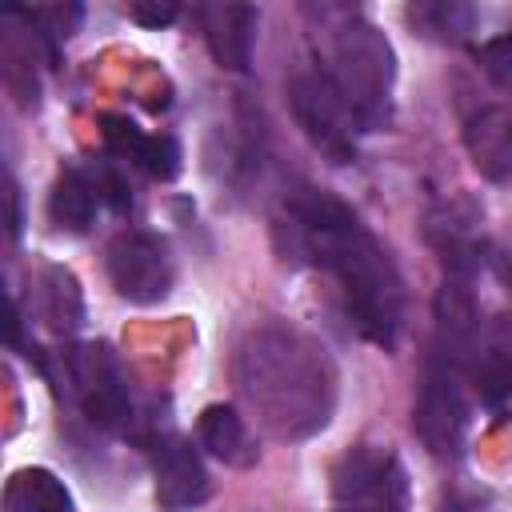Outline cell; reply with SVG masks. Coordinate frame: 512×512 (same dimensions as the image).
I'll return each instance as SVG.
<instances>
[{
  "label": "cell",
  "mask_w": 512,
  "mask_h": 512,
  "mask_svg": "<svg viewBox=\"0 0 512 512\" xmlns=\"http://www.w3.org/2000/svg\"><path fill=\"white\" fill-rule=\"evenodd\" d=\"M292 248L320 264L344 296L348 320L364 340L392 352L404 324V280L376 232L332 192L300 184L284 200Z\"/></svg>",
  "instance_id": "obj_1"
},
{
  "label": "cell",
  "mask_w": 512,
  "mask_h": 512,
  "mask_svg": "<svg viewBox=\"0 0 512 512\" xmlns=\"http://www.w3.org/2000/svg\"><path fill=\"white\" fill-rule=\"evenodd\" d=\"M236 384L252 420L276 440H308L336 412V364L328 348L292 324H260L236 352Z\"/></svg>",
  "instance_id": "obj_2"
},
{
  "label": "cell",
  "mask_w": 512,
  "mask_h": 512,
  "mask_svg": "<svg viewBox=\"0 0 512 512\" xmlns=\"http://www.w3.org/2000/svg\"><path fill=\"white\" fill-rule=\"evenodd\" d=\"M344 104L352 108L360 132H380L392 124V84H396V52L388 36L360 20L344 16L328 40V68Z\"/></svg>",
  "instance_id": "obj_3"
},
{
  "label": "cell",
  "mask_w": 512,
  "mask_h": 512,
  "mask_svg": "<svg viewBox=\"0 0 512 512\" xmlns=\"http://www.w3.org/2000/svg\"><path fill=\"white\" fill-rule=\"evenodd\" d=\"M288 100H292V116L300 124V132L308 136V144L328 156L332 164H352L356 160V116L344 104L340 88L332 84V76L324 68H304L292 76L288 84Z\"/></svg>",
  "instance_id": "obj_4"
},
{
  "label": "cell",
  "mask_w": 512,
  "mask_h": 512,
  "mask_svg": "<svg viewBox=\"0 0 512 512\" xmlns=\"http://www.w3.org/2000/svg\"><path fill=\"white\" fill-rule=\"evenodd\" d=\"M412 428H416L420 444H424L432 456H440V460H456V456L464 452V440H468L464 368L452 364V360L440 356V352L428 356Z\"/></svg>",
  "instance_id": "obj_5"
},
{
  "label": "cell",
  "mask_w": 512,
  "mask_h": 512,
  "mask_svg": "<svg viewBox=\"0 0 512 512\" xmlns=\"http://www.w3.org/2000/svg\"><path fill=\"white\" fill-rule=\"evenodd\" d=\"M104 272H108V284L116 288V296L128 304H156L172 292V280H176L168 244L144 228H124L108 240Z\"/></svg>",
  "instance_id": "obj_6"
},
{
  "label": "cell",
  "mask_w": 512,
  "mask_h": 512,
  "mask_svg": "<svg viewBox=\"0 0 512 512\" xmlns=\"http://www.w3.org/2000/svg\"><path fill=\"white\" fill-rule=\"evenodd\" d=\"M68 380L88 412V420L104 432H128L132 428V396L124 384V372L116 356L104 344H80L68 352Z\"/></svg>",
  "instance_id": "obj_7"
},
{
  "label": "cell",
  "mask_w": 512,
  "mask_h": 512,
  "mask_svg": "<svg viewBox=\"0 0 512 512\" xmlns=\"http://www.w3.org/2000/svg\"><path fill=\"white\" fill-rule=\"evenodd\" d=\"M152 480H156V500L164 512H188L200 508L212 492L208 468L192 440L184 436H164L152 452Z\"/></svg>",
  "instance_id": "obj_8"
},
{
  "label": "cell",
  "mask_w": 512,
  "mask_h": 512,
  "mask_svg": "<svg viewBox=\"0 0 512 512\" xmlns=\"http://www.w3.org/2000/svg\"><path fill=\"white\" fill-rule=\"evenodd\" d=\"M196 24H200L204 44H208V52L220 68L248 72L252 48H256V24H260V12L252 4H232V0L200 4Z\"/></svg>",
  "instance_id": "obj_9"
},
{
  "label": "cell",
  "mask_w": 512,
  "mask_h": 512,
  "mask_svg": "<svg viewBox=\"0 0 512 512\" xmlns=\"http://www.w3.org/2000/svg\"><path fill=\"white\" fill-rule=\"evenodd\" d=\"M464 148L484 180H512V100L488 104L464 124Z\"/></svg>",
  "instance_id": "obj_10"
},
{
  "label": "cell",
  "mask_w": 512,
  "mask_h": 512,
  "mask_svg": "<svg viewBox=\"0 0 512 512\" xmlns=\"http://www.w3.org/2000/svg\"><path fill=\"white\" fill-rule=\"evenodd\" d=\"M104 144L120 160L144 168L152 180H176L180 172V144L172 136H148L124 116H104Z\"/></svg>",
  "instance_id": "obj_11"
},
{
  "label": "cell",
  "mask_w": 512,
  "mask_h": 512,
  "mask_svg": "<svg viewBox=\"0 0 512 512\" xmlns=\"http://www.w3.org/2000/svg\"><path fill=\"white\" fill-rule=\"evenodd\" d=\"M396 460L372 444H356L348 448L336 468H332V496L344 504V508H364V504H376V496L384 492L388 476H392Z\"/></svg>",
  "instance_id": "obj_12"
},
{
  "label": "cell",
  "mask_w": 512,
  "mask_h": 512,
  "mask_svg": "<svg viewBox=\"0 0 512 512\" xmlns=\"http://www.w3.org/2000/svg\"><path fill=\"white\" fill-rule=\"evenodd\" d=\"M196 440L228 468H252L260 460V444L248 428V420L232 404H208L196 420Z\"/></svg>",
  "instance_id": "obj_13"
},
{
  "label": "cell",
  "mask_w": 512,
  "mask_h": 512,
  "mask_svg": "<svg viewBox=\"0 0 512 512\" xmlns=\"http://www.w3.org/2000/svg\"><path fill=\"white\" fill-rule=\"evenodd\" d=\"M468 372L488 404H500L512 396V316H492L480 328L476 356H472Z\"/></svg>",
  "instance_id": "obj_14"
},
{
  "label": "cell",
  "mask_w": 512,
  "mask_h": 512,
  "mask_svg": "<svg viewBox=\"0 0 512 512\" xmlns=\"http://www.w3.org/2000/svg\"><path fill=\"white\" fill-rule=\"evenodd\" d=\"M100 200H104V184L100 176L92 180L88 172L80 168H68L56 176L52 184V196H48V216L56 228L64 232H88L96 212H100Z\"/></svg>",
  "instance_id": "obj_15"
},
{
  "label": "cell",
  "mask_w": 512,
  "mask_h": 512,
  "mask_svg": "<svg viewBox=\"0 0 512 512\" xmlns=\"http://www.w3.org/2000/svg\"><path fill=\"white\" fill-rule=\"evenodd\" d=\"M4 512H72V496L56 472L20 468L4 484Z\"/></svg>",
  "instance_id": "obj_16"
},
{
  "label": "cell",
  "mask_w": 512,
  "mask_h": 512,
  "mask_svg": "<svg viewBox=\"0 0 512 512\" xmlns=\"http://www.w3.org/2000/svg\"><path fill=\"white\" fill-rule=\"evenodd\" d=\"M404 20L424 40L460 44L472 32V24H476V8L472 4H460V0H416V4L404 8Z\"/></svg>",
  "instance_id": "obj_17"
},
{
  "label": "cell",
  "mask_w": 512,
  "mask_h": 512,
  "mask_svg": "<svg viewBox=\"0 0 512 512\" xmlns=\"http://www.w3.org/2000/svg\"><path fill=\"white\" fill-rule=\"evenodd\" d=\"M36 296H40V316L56 328V332H72L84 316V304H80V288L72 280V272L64 268H44L36 276Z\"/></svg>",
  "instance_id": "obj_18"
},
{
  "label": "cell",
  "mask_w": 512,
  "mask_h": 512,
  "mask_svg": "<svg viewBox=\"0 0 512 512\" xmlns=\"http://www.w3.org/2000/svg\"><path fill=\"white\" fill-rule=\"evenodd\" d=\"M16 16H24L32 28H40V36L56 48L60 40H68L72 32H76V24H80V16H84V8L80 4H48V8H12Z\"/></svg>",
  "instance_id": "obj_19"
},
{
  "label": "cell",
  "mask_w": 512,
  "mask_h": 512,
  "mask_svg": "<svg viewBox=\"0 0 512 512\" xmlns=\"http://www.w3.org/2000/svg\"><path fill=\"white\" fill-rule=\"evenodd\" d=\"M480 68L484 76L496 84V88H508L512 92V28L492 36L484 48H480Z\"/></svg>",
  "instance_id": "obj_20"
},
{
  "label": "cell",
  "mask_w": 512,
  "mask_h": 512,
  "mask_svg": "<svg viewBox=\"0 0 512 512\" xmlns=\"http://www.w3.org/2000/svg\"><path fill=\"white\" fill-rule=\"evenodd\" d=\"M128 16L136 24H144V28H164V24H172L180 16V4H172V0H132Z\"/></svg>",
  "instance_id": "obj_21"
},
{
  "label": "cell",
  "mask_w": 512,
  "mask_h": 512,
  "mask_svg": "<svg viewBox=\"0 0 512 512\" xmlns=\"http://www.w3.org/2000/svg\"><path fill=\"white\" fill-rule=\"evenodd\" d=\"M376 512H408V484H404V468L396 464L384 492L376 496Z\"/></svg>",
  "instance_id": "obj_22"
},
{
  "label": "cell",
  "mask_w": 512,
  "mask_h": 512,
  "mask_svg": "<svg viewBox=\"0 0 512 512\" xmlns=\"http://www.w3.org/2000/svg\"><path fill=\"white\" fill-rule=\"evenodd\" d=\"M508 284H512V260H508Z\"/></svg>",
  "instance_id": "obj_23"
},
{
  "label": "cell",
  "mask_w": 512,
  "mask_h": 512,
  "mask_svg": "<svg viewBox=\"0 0 512 512\" xmlns=\"http://www.w3.org/2000/svg\"><path fill=\"white\" fill-rule=\"evenodd\" d=\"M348 512H356V508H348Z\"/></svg>",
  "instance_id": "obj_24"
}]
</instances>
